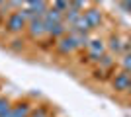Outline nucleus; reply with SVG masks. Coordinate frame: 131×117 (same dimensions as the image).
<instances>
[{
    "label": "nucleus",
    "instance_id": "nucleus-1",
    "mask_svg": "<svg viewBox=\"0 0 131 117\" xmlns=\"http://www.w3.org/2000/svg\"><path fill=\"white\" fill-rule=\"evenodd\" d=\"M26 25H27V22H26V18L22 16L20 10L10 14L8 20H6V29H8L10 33H22L24 29H26Z\"/></svg>",
    "mask_w": 131,
    "mask_h": 117
},
{
    "label": "nucleus",
    "instance_id": "nucleus-2",
    "mask_svg": "<svg viewBox=\"0 0 131 117\" xmlns=\"http://www.w3.org/2000/svg\"><path fill=\"white\" fill-rule=\"evenodd\" d=\"M55 49H57V53H61V55H71L78 47H77V41H74L72 35H63V37H59V41L55 43Z\"/></svg>",
    "mask_w": 131,
    "mask_h": 117
},
{
    "label": "nucleus",
    "instance_id": "nucleus-3",
    "mask_svg": "<svg viewBox=\"0 0 131 117\" xmlns=\"http://www.w3.org/2000/svg\"><path fill=\"white\" fill-rule=\"evenodd\" d=\"M112 88L115 92H127L131 88V74L127 70H121L112 78Z\"/></svg>",
    "mask_w": 131,
    "mask_h": 117
},
{
    "label": "nucleus",
    "instance_id": "nucleus-4",
    "mask_svg": "<svg viewBox=\"0 0 131 117\" xmlns=\"http://www.w3.org/2000/svg\"><path fill=\"white\" fill-rule=\"evenodd\" d=\"M43 23H45V35H49L51 39H59V37H63V35L67 33L65 22H57V23H53V22H43Z\"/></svg>",
    "mask_w": 131,
    "mask_h": 117
},
{
    "label": "nucleus",
    "instance_id": "nucleus-5",
    "mask_svg": "<svg viewBox=\"0 0 131 117\" xmlns=\"http://www.w3.org/2000/svg\"><path fill=\"white\" fill-rule=\"evenodd\" d=\"M27 33L31 39H39L45 35V23H43V18H35L27 23Z\"/></svg>",
    "mask_w": 131,
    "mask_h": 117
},
{
    "label": "nucleus",
    "instance_id": "nucleus-6",
    "mask_svg": "<svg viewBox=\"0 0 131 117\" xmlns=\"http://www.w3.org/2000/svg\"><path fill=\"white\" fill-rule=\"evenodd\" d=\"M29 115H31V106H29L27 101L14 106L12 111H10V117H29Z\"/></svg>",
    "mask_w": 131,
    "mask_h": 117
},
{
    "label": "nucleus",
    "instance_id": "nucleus-7",
    "mask_svg": "<svg viewBox=\"0 0 131 117\" xmlns=\"http://www.w3.org/2000/svg\"><path fill=\"white\" fill-rule=\"evenodd\" d=\"M80 12H82V10H78L77 6H72V4H71V6H69V10L63 14V22L69 23V25H74V22H77L78 18L82 16Z\"/></svg>",
    "mask_w": 131,
    "mask_h": 117
},
{
    "label": "nucleus",
    "instance_id": "nucleus-8",
    "mask_svg": "<svg viewBox=\"0 0 131 117\" xmlns=\"http://www.w3.org/2000/svg\"><path fill=\"white\" fill-rule=\"evenodd\" d=\"M110 51H112V53H123V55H125V53H129V45L123 43L119 37H112L110 39Z\"/></svg>",
    "mask_w": 131,
    "mask_h": 117
},
{
    "label": "nucleus",
    "instance_id": "nucleus-9",
    "mask_svg": "<svg viewBox=\"0 0 131 117\" xmlns=\"http://www.w3.org/2000/svg\"><path fill=\"white\" fill-rule=\"evenodd\" d=\"M84 18H86V22L90 23V28H92V29L98 28L100 23H102V14H100L98 10H94V8H92V10H88L86 14H84Z\"/></svg>",
    "mask_w": 131,
    "mask_h": 117
},
{
    "label": "nucleus",
    "instance_id": "nucleus-10",
    "mask_svg": "<svg viewBox=\"0 0 131 117\" xmlns=\"http://www.w3.org/2000/svg\"><path fill=\"white\" fill-rule=\"evenodd\" d=\"M43 22H63V12L57 10V8H47V12H45V16H43Z\"/></svg>",
    "mask_w": 131,
    "mask_h": 117
},
{
    "label": "nucleus",
    "instance_id": "nucleus-11",
    "mask_svg": "<svg viewBox=\"0 0 131 117\" xmlns=\"http://www.w3.org/2000/svg\"><path fill=\"white\" fill-rule=\"evenodd\" d=\"M71 35L74 37V41H77V47H78V49H82V47H88V43H90V37H88V33H82V31H74V29H71Z\"/></svg>",
    "mask_w": 131,
    "mask_h": 117
},
{
    "label": "nucleus",
    "instance_id": "nucleus-12",
    "mask_svg": "<svg viewBox=\"0 0 131 117\" xmlns=\"http://www.w3.org/2000/svg\"><path fill=\"white\" fill-rule=\"evenodd\" d=\"M114 62H115V61L112 59V55H106V53H104V55L100 57L98 64H100V68H102V70H110V68L114 67Z\"/></svg>",
    "mask_w": 131,
    "mask_h": 117
},
{
    "label": "nucleus",
    "instance_id": "nucleus-13",
    "mask_svg": "<svg viewBox=\"0 0 131 117\" xmlns=\"http://www.w3.org/2000/svg\"><path fill=\"white\" fill-rule=\"evenodd\" d=\"M10 101L6 100V98H0V117H10Z\"/></svg>",
    "mask_w": 131,
    "mask_h": 117
},
{
    "label": "nucleus",
    "instance_id": "nucleus-14",
    "mask_svg": "<svg viewBox=\"0 0 131 117\" xmlns=\"http://www.w3.org/2000/svg\"><path fill=\"white\" fill-rule=\"evenodd\" d=\"M121 67H123V70H127V72L131 74V53H125V55H123V59H121Z\"/></svg>",
    "mask_w": 131,
    "mask_h": 117
},
{
    "label": "nucleus",
    "instance_id": "nucleus-15",
    "mask_svg": "<svg viewBox=\"0 0 131 117\" xmlns=\"http://www.w3.org/2000/svg\"><path fill=\"white\" fill-rule=\"evenodd\" d=\"M69 2L67 0H55V4H53V8H57V10H61V12H67L69 10Z\"/></svg>",
    "mask_w": 131,
    "mask_h": 117
},
{
    "label": "nucleus",
    "instance_id": "nucleus-16",
    "mask_svg": "<svg viewBox=\"0 0 131 117\" xmlns=\"http://www.w3.org/2000/svg\"><path fill=\"white\" fill-rule=\"evenodd\" d=\"M24 45H22V41H20V39H14V41H12V49L14 51H18V49H22Z\"/></svg>",
    "mask_w": 131,
    "mask_h": 117
},
{
    "label": "nucleus",
    "instance_id": "nucleus-17",
    "mask_svg": "<svg viewBox=\"0 0 131 117\" xmlns=\"http://www.w3.org/2000/svg\"><path fill=\"white\" fill-rule=\"evenodd\" d=\"M26 0H8V4L12 6V8H18V6H22Z\"/></svg>",
    "mask_w": 131,
    "mask_h": 117
},
{
    "label": "nucleus",
    "instance_id": "nucleus-18",
    "mask_svg": "<svg viewBox=\"0 0 131 117\" xmlns=\"http://www.w3.org/2000/svg\"><path fill=\"white\" fill-rule=\"evenodd\" d=\"M121 8L127 12H131V0H121Z\"/></svg>",
    "mask_w": 131,
    "mask_h": 117
},
{
    "label": "nucleus",
    "instance_id": "nucleus-19",
    "mask_svg": "<svg viewBox=\"0 0 131 117\" xmlns=\"http://www.w3.org/2000/svg\"><path fill=\"white\" fill-rule=\"evenodd\" d=\"M127 92H129V94H131V88H129V90H127Z\"/></svg>",
    "mask_w": 131,
    "mask_h": 117
},
{
    "label": "nucleus",
    "instance_id": "nucleus-20",
    "mask_svg": "<svg viewBox=\"0 0 131 117\" xmlns=\"http://www.w3.org/2000/svg\"><path fill=\"white\" fill-rule=\"evenodd\" d=\"M2 2H4V0H0V4H2Z\"/></svg>",
    "mask_w": 131,
    "mask_h": 117
}]
</instances>
